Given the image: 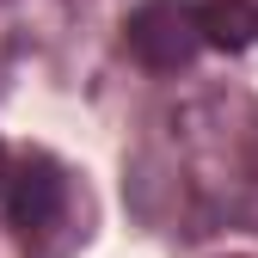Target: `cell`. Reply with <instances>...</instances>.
I'll use <instances>...</instances> for the list:
<instances>
[{
    "instance_id": "obj_1",
    "label": "cell",
    "mask_w": 258,
    "mask_h": 258,
    "mask_svg": "<svg viewBox=\"0 0 258 258\" xmlns=\"http://www.w3.org/2000/svg\"><path fill=\"white\" fill-rule=\"evenodd\" d=\"M123 43L142 68H184L190 55L209 43L203 31V0H142L136 13L123 19Z\"/></svg>"
},
{
    "instance_id": "obj_2",
    "label": "cell",
    "mask_w": 258,
    "mask_h": 258,
    "mask_svg": "<svg viewBox=\"0 0 258 258\" xmlns=\"http://www.w3.org/2000/svg\"><path fill=\"white\" fill-rule=\"evenodd\" d=\"M61 197H68V184H61L55 160H43V154H31L25 166L7 178V215H13V228H19V234L49 228V221L61 215Z\"/></svg>"
},
{
    "instance_id": "obj_3",
    "label": "cell",
    "mask_w": 258,
    "mask_h": 258,
    "mask_svg": "<svg viewBox=\"0 0 258 258\" xmlns=\"http://www.w3.org/2000/svg\"><path fill=\"white\" fill-rule=\"evenodd\" d=\"M203 31L215 49H246L258 37V0H203Z\"/></svg>"
},
{
    "instance_id": "obj_4",
    "label": "cell",
    "mask_w": 258,
    "mask_h": 258,
    "mask_svg": "<svg viewBox=\"0 0 258 258\" xmlns=\"http://www.w3.org/2000/svg\"><path fill=\"white\" fill-rule=\"evenodd\" d=\"M0 184H7V148H0Z\"/></svg>"
}]
</instances>
